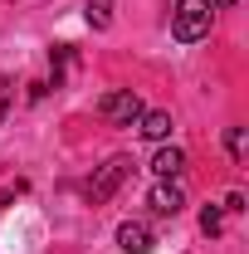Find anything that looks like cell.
I'll return each mask as SVG.
<instances>
[{
    "instance_id": "cell-3",
    "label": "cell",
    "mask_w": 249,
    "mask_h": 254,
    "mask_svg": "<svg viewBox=\"0 0 249 254\" xmlns=\"http://www.w3.org/2000/svg\"><path fill=\"white\" fill-rule=\"evenodd\" d=\"M127 171H132V161H127V157L103 161V166H98V176L88 181V205H108V200H113V190L127 181Z\"/></svg>"
},
{
    "instance_id": "cell-4",
    "label": "cell",
    "mask_w": 249,
    "mask_h": 254,
    "mask_svg": "<svg viewBox=\"0 0 249 254\" xmlns=\"http://www.w3.org/2000/svg\"><path fill=\"white\" fill-rule=\"evenodd\" d=\"M152 245H156V235H152L147 220H123L118 225V250L123 254H152Z\"/></svg>"
},
{
    "instance_id": "cell-2",
    "label": "cell",
    "mask_w": 249,
    "mask_h": 254,
    "mask_svg": "<svg viewBox=\"0 0 249 254\" xmlns=\"http://www.w3.org/2000/svg\"><path fill=\"white\" fill-rule=\"evenodd\" d=\"M142 113H147V108H142V98L132 93V88H118V93H103V98H98V118L113 123V127H132Z\"/></svg>"
},
{
    "instance_id": "cell-5",
    "label": "cell",
    "mask_w": 249,
    "mask_h": 254,
    "mask_svg": "<svg viewBox=\"0 0 249 254\" xmlns=\"http://www.w3.org/2000/svg\"><path fill=\"white\" fill-rule=\"evenodd\" d=\"M147 205H152L156 215H181V205H186V190L176 186V181H156Z\"/></svg>"
},
{
    "instance_id": "cell-1",
    "label": "cell",
    "mask_w": 249,
    "mask_h": 254,
    "mask_svg": "<svg viewBox=\"0 0 249 254\" xmlns=\"http://www.w3.org/2000/svg\"><path fill=\"white\" fill-rule=\"evenodd\" d=\"M210 20H215V5H210V0H176V10H171V34H176L181 44H195V39L210 34Z\"/></svg>"
},
{
    "instance_id": "cell-10",
    "label": "cell",
    "mask_w": 249,
    "mask_h": 254,
    "mask_svg": "<svg viewBox=\"0 0 249 254\" xmlns=\"http://www.w3.org/2000/svg\"><path fill=\"white\" fill-rule=\"evenodd\" d=\"M10 103H15V83L0 73V123H5V113H10Z\"/></svg>"
},
{
    "instance_id": "cell-12",
    "label": "cell",
    "mask_w": 249,
    "mask_h": 254,
    "mask_svg": "<svg viewBox=\"0 0 249 254\" xmlns=\"http://www.w3.org/2000/svg\"><path fill=\"white\" fill-rule=\"evenodd\" d=\"M210 5H235V0H210Z\"/></svg>"
},
{
    "instance_id": "cell-11",
    "label": "cell",
    "mask_w": 249,
    "mask_h": 254,
    "mask_svg": "<svg viewBox=\"0 0 249 254\" xmlns=\"http://www.w3.org/2000/svg\"><path fill=\"white\" fill-rule=\"evenodd\" d=\"M225 147L240 157V152H245V132H240V127H230V132H225Z\"/></svg>"
},
{
    "instance_id": "cell-6",
    "label": "cell",
    "mask_w": 249,
    "mask_h": 254,
    "mask_svg": "<svg viewBox=\"0 0 249 254\" xmlns=\"http://www.w3.org/2000/svg\"><path fill=\"white\" fill-rule=\"evenodd\" d=\"M181 171H186V152H181V147H161L152 157V176L156 181H176Z\"/></svg>"
},
{
    "instance_id": "cell-7",
    "label": "cell",
    "mask_w": 249,
    "mask_h": 254,
    "mask_svg": "<svg viewBox=\"0 0 249 254\" xmlns=\"http://www.w3.org/2000/svg\"><path fill=\"white\" fill-rule=\"evenodd\" d=\"M132 127H137V132H142L147 142H166V137H171V113L152 108V113H142V118H137Z\"/></svg>"
},
{
    "instance_id": "cell-9",
    "label": "cell",
    "mask_w": 249,
    "mask_h": 254,
    "mask_svg": "<svg viewBox=\"0 0 249 254\" xmlns=\"http://www.w3.org/2000/svg\"><path fill=\"white\" fill-rule=\"evenodd\" d=\"M220 205H205V210H200V230H205V235H220Z\"/></svg>"
},
{
    "instance_id": "cell-8",
    "label": "cell",
    "mask_w": 249,
    "mask_h": 254,
    "mask_svg": "<svg viewBox=\"0 0 249 254\" xmlns=\"http://www.w3.org/2000/svg\"><path fill=\"white\" fill-rule=\"evenodd\" d=\"M83 15H88V25H93V30H108V25H113V0H88V10H83Z\"/></svg>"
}]
</instances>
